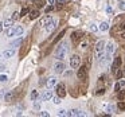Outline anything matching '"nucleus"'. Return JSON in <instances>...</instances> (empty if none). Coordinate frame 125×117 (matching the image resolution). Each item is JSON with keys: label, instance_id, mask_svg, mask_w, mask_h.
<instances>
[{"label": "nucleus", "instance_id": "de8ad7c7", "mask_svg": "<svg viewBox=\"0 0 125 117\" xmlns=\"http://www.w3.org/2000/svg\"><path fill=\"white\" fill-rule=\"evenodd\" d=\"M106 11H108L109 14H112V8H110V7H108V8H106Z\"/></svg>", "mask_w": 125, "mask_h": 117}, {"label": "nucleus", "instance_id": "20e7f679", "mask_svg": "<svg viewBox=\"0 0 125 117\" xmlns=\"http://www.w3.org/2000/svg\"><path fill=\"white\" fill-rule=\"evenodd\" d=\"M70 66H71V69H78L81 66V58L78 55H73L70 58Z\"/></svg>", "mask_w": 125, "mask_h": 117}, {"label": "nucleus", "instance_id": "e433bc0d", "mask_svg": "<svg viewBox=\"0 0 125 117\" xmlns=\"http://www.w3.org/2000/svg\"><path fill=\"white\" fill-rule=\"evenodd\" d=\"M90 61H92V58H90V57H87V58H86V67H87V69L90 67V63H92Z\"/></svg>", "mask_w": 125, "mask_h": 117}, {"label": "nucleus", "instance_id": "dca6fc26", "mask_svg": "<svg viewBox=\"0 0 125 117\" xmlns=\"http://www.w3.org/2000/svg\"><path fill=\"white\" fill-rule=\"evenodd\" d=\"M98 30L102 31V32H105V31H108V30H109V24H108L106 22H102L100 26H98Z\"/></svg>", "mask_w": 125, "mask_h": 117}, {"label": "nucleus", "instance_id": "7c9ffc66", "mask_svg": "<svg viewBox=\"0 0 125 117\" xmlns=\"http://www.w3.org/2000/svg\"><path fill=\"white\" fill-rule=\"evenodd\" d=\"M19 18H20L19 12H14V14H12V20H16V19H19Z\"/></svg>", "mask_w": 125, "mask_h": 117}, {"label": "nucleus", "instance_id": "c9c22d12", "mask_svg": "<svg viewBox=\"0 0 125 117\" xmlns=\"http://www.w3.org/2000/svg\"><path fill=\"white\" fill-rule=\"evenodd\" d=\"M6 93H7V90H6V89H1V90H0V98H4Z\"/></svg>", "mask_w": 125, "mask_h": 117}, {"label": "nucleus", "instance_id": "473e14b6", "mask_svg": "<svg viewBox=\"0 0 125 117\" xmlns=\"http://www.w3.org/2000/svg\"><path fill=\"white\" fill-rule=\"evenodd\" d=\"M118 90H121V85H120V82H116V85H114V92H118Z\"/></svg>", "mask_w": 125, "mask_h": 117}, {"label": "nucleus", "instance_id": "f704fd0d", "mask_svg": "<svg viewBox=\"0 0 125 117\" xmlns=\"http://www.w3.org/2000/svg\"><path fill=\"white\" fill-rule=\"evenodd\" d=\"M39 116H42V117H49L50 113H49V112H39Z\"/></svg>", "mask_w": 125, "mask_h": 117}, {"label": "nucleus", "instance_id": "79ce46f5", "mask_svg": "<svg viewBox=\"0 0 125 117\" xmlns=\"http://www.w3.org/2000/svg\"><path fill=\"white\" fill-rule=\"evenodd\" d=\"M54 8H55L54 6H49V7H47V8H46V12H50V11H52V10H54Z\"/></svg>", "mask_w": 125, "mask_h": 117}, {"label": "nucleus", "instance_id": "bb28decb", "mask_svg": "<svg viewBox=\"0 0 125 117\" xmlns=\"http://www.w3.org/2000/svg\"><path fill=\"white\" fill-rule=\"evenodd\" d=\"M125 98V90H118V100H124Z\"/></svg>", "mask_w": 125, "mask_h": 117}, {"label": "nucleus", "instance_id": "9d476101", "mask_svg": "<svg viewBox=\"0 0 125 117\" xmlns=\"http://www.w3.org/2000/svg\"><path fill=\"white\" fill-rule=\"evenodd\" d=\"M66 116H78V117H81V116H85V113L82 110H79V109H71L69 113H66Z\"/></svg>", "mask_w": 125, "mask_h": 117}, {"label": "nucleus", "instance_id": "423d86ee", "mask_svg": "<svg viewBox=\"0 0 125 117\" xmlns=\"http://www.w3.org/2000/svg\"><path fill=\"white\" fill-rule=\"evenodd\" d=\"M55 90H57V94L61 98H63L66 96V87L63 84H57L55 85Z\"/></svg>", "mask_w": 125, "mask_h": 117}, {"label": "nucleus", "instance_id": "cd10ccee", "mask_svg": "<svg viewBox=\"0 0 125 117\" xmlns=\"http://www.w3.org/2000/svg\"><path fill=\"white\" fill-rule=\"evenodd\" d=\"M34 109H35V110H39V109H41V102H38V101H34Z\"/></svg>", "mask_w": 125, "mask_h": 117}, {"label": "nucleus", "instance_id": "f03ea898", "mask_svg": "<svg viewBox=\"0 0 125 117\" xmlns=\"http://www.w3.org/2000/svg\"><path fill=\"white\" fill-rule=\"evenodd\" d=\"M85 34L82 32V31H74L73 34H71V41L74 42V43H79V42L83 39Z\"/></svg>", "mask_w": 125, "mask_h": 117}, {"label": "nucleus", "instance_id": "2f4dec72", "mask_svg": "<svg viewBox=\"0 0 125 117\" xmlns=\"http://www.w3.org/2000/svg\"><path fill=\"white\" fill-rule=\"evenodd\" d=\"M117 106H118V109H121V110H124V109H125V104L122 102L121 100H120V102H118V105H117Z\"/></svg>", "mask_w": 125, "mask_h": 117}, {"label": "nucleus", "instance_id": "f8f14e48", "mask_svg": "<svg viewBox=\"0 0 125 117\" xmlns=\"http://www.w3.org/2000/svg\"><path fill=\"white\" fill-rule=\"evenodd\" d=\"M46 85H47V87H49V89H51V87H54L55 85H57V78H54V77H50V78L47 79Z\"/></svg>", "mask_w": 125, "mask_h": 117}, {"label": "nucleus", "instance_id": "6ab92c4d", "mask_svg": "<svg viewBox=\"0 0 125 117\" xmlns=\"http://www.w3.org/2000/svg\"><path fill=\"white\" fill-rule=\"evenodd\" d=\"M12 98H14V93H12V92H8V93H6V96H4V100H6L7 102H10V101H12Z\"/></svg>", "mask_w": 125, "mask_h": 117}, {"label": "nucleus", "instance_id": "ddd939ff", "mask_svg": "<svg viewBox=\"0 0 125 117\" xmlns=\"http://www.w3.org/2000/svg\"><path fill=\"white\" fill-rule=\"evenodd\" d=\"M101 50H105V42H104V41H98L97 43H95L94 51L97 53V51H101Z\"/></svg>", "mask_w": 125, "mask_h": 117}, {"label": "nucleus", "instance_id": "aec40b11", "mask_svg": "<svg viewBox=\"0 0 125 117\" xmlns=\"http://www.w3.org/2000/svg\"><path fill=\"white\" fill-rule=\"evenodd\" d=\"M12 23H14V20H12V19H7L6 22L3 23V26L6 28H10V27H12Z\"/></svg>", "mask_w": 125, "mask_h": 117}, {"label": "nucleus", "instance_id": "c756f323", "mask_svg": "<svg viewBox=\"0 0 125 117\" xmlns=\"http://www.w3.org/2000/svg\"><path fill=\"white\" fill-rule=\"evenodd\" d=\"M28 12H30V10H28L27 7H26V8H23V10H22V12H20V16H24V15H27Z\"/></svg>", "mask_w": 125, "mask_h": 117}, {"label": "nucleus", "instance_id": "412c9836", "mask_svg": "<svg viewBox=\"0 0 125 117\" xmlns=\"http://www.w3.org/2000/svg\"><path fill=\"white\" fill-rule=\"evenodd\" d=\"M7 36H8V38H12V36H15V34H14V27L7 28Z\"/></svg>", "mask_w": 125, "mask_h": 117}, {"label": "nucleus", "instance_id": "37998d69", "mask_svg": "<svg viewBox=\"0 0 125 117\" xmlns=\"http://www.w3.org/2000/svg\"><path fill=\"white\" fill-rule=\"evenodd\" d=\"M120 8L125 10V1H120Z\"/></svg>", "mask_w": 125, "mask_h": 117}, {"label": "nucleus", "instance_id": "5701e85b", "mask_svg": "<svg viewBox=\"0 0 125 117\" xmlns=\"http://www.w3.org/2000/svg\"><path fill=\"white\" fill-rule=\"evenodd\" d=\"M65 34H66V30H62V31H61V34H59V35H58V36H57V39H54V42H52V43H54V44H55V43H57V42H58V41H59V39H61V38H62V36H63V35H65Z\"/></svg>", "mask_w": 125, "mask_h": 117}, {"label": "nucleus", "instance_id": "2eb2a0df", "mask_svg": "<svg viewBox=\"0 0 125 117\" xmlns=\"http://www.w3.org/2000/svg\"><path fill=\"white\" fill-rule=\"evenodd\" d=\"M14 34L15 36H20L23 34V27L22 26H16V27H14Z\"/></svg>", "mask_w": 125, "mask_h": 117}, {"label": "nucleus", "instance_id": "0eeeda50", "mask_svg": "<svg viewBox=\"0 0 125 117\" xmlns=\"http://www.w3.org/2000/svg\"><path fill=\"white\" fill-rule=\"evenodd\" d=\"M54 71L57 74H62L63 71H65V63L62 62V61H58V62L54 63Z\"/></svg>", "mask_w": 125, "mask_h": 117}, {"label": "nucleus", "instance_id": "39448f33", "mask_svg": "<svg viewBox=\"0 0 125 117\" xmlns=\"http://www.w3.org/2000/svg\"><path fill=\"white\" fill-rule=\"evenodd\" d=\"M121 65H122L121 57H116V58H114V61H113V63H112V71H113V73H116V71L121 67Z\"/></svg>", "mask_w": 125, "mask_h": 117}, {"label": "nucleus", "instance_id": "f3484780", "mask_svg": "<svg viewBox=\"0 0 125 117\" xmlns=\"http://www.w3.org/2000/svg\"><path fill=\"white\" fill-rule=\"evenodd\" d=\"M51 19H52L51 16H46V18H43V19L41 20V26H42V27H44V26H46L47 23L51 22Z\"/></svg>", "mask_w": 125, "mask_h": 117}, {"label": "nucleus", "instance_id": "3c124183", "mask_svg": "<svg viewBox=\"0 0 125 117\" xmlns=\"http://www.w3.org/2000/svg\"><path fill=\"white\" fill-rule=\"evenodd\" d=\"M124 27H125V22H124Z\"/></svg>", "mask_w": 125, "mask_h": 117}, {"label": "nucleus", "instance_id": "c03bdc74", "mask_svg": "<svg viewBox=\"0 0 125 117\" xmlns=\"http://www.w3.org/2000/svg\"><path fill=\"white\" fill-rule=\"evenodd\" d=\"M117 71H118V70H117ZM121 77H122V73H121V71H118V73H117V78H121Z\"/></svg>", "mask_w": 125, "mask_h": 117}, {"label": "nucleus", "instance_id": "1a4fd4ad", "mask_svg": "<svg viewBox=\"0 0 125 117\" xmlns=\"http://www.w3.org/2000/svg\"><path fill=\"white\" fill-rule=\"evenodd\" d=\"M57 23H58V22H57V20H54V19H51V22L47 23V24L44 26L47 32H52V31H54V28L57 27Z\"/></svg>", "mask_w": 125, "mask_h": 117}, {"label": "nucleus", "instance_id": "4468645a", "mask_svg": "<svg viewBox=\"0 0 125 117\" xmlns=\"http://www.w3.org/2000/svg\"><path fill=\"white\" fill-rule=\"evenodd\" d=\"M42 98H43L44 101H50L52 98V92L51 90H46V92L42 94Z\"/></svg>", "mask_w": 125, "mask_h": 117}, {"label": "nucleus", "instance_id": "09e8293b", "mask_svg": "<svg viewBox=\"0 0 125 117\" xmlns=\"http://www.w3.org/2000/svg\"><path fill=\"white\" fill-rule=\"evenodd\" d=\"M4 69H6V66H3V65L0 66V71H3V70H4Z\"/></svg>", "mask_w": 125, "mask_h": 117}, {"label": "nucleus", "instance_id": "a18cd8bd", "mask_svg": "<svg viewBox=\"0 0 125 117\" xmlns=\"http://www.w3.org/2000/svg\"><path fill=\"white\" fill-rule=\"evenodd\" d=\"M3 27H4V26H3V23L0 22V32H1V31H3Z\"/></svg>", "mask_w": 125, "mask_h": 117}, {"label": "nucleus", "instance_id": "4c0bfd02", "mask_svg": "<svg viewBox=\"0 0 125 117\" xmlns=\"http://www.w3.org/2000/svg\"><path fill=\"white\" fill-rule=\"evenodd\" d=\"M102 93H105V87H100V89L97 90V94H98V96L102 94Z\"/></svg>", "mask_w": 125, "mask_h": 117}, {"label": "nucleus", "instance_id": "b1692460", "mask_svg": "<svg viewBox=\"0 0 125 117\" xmlns=\"http://www.w3.org/2000/svg\"><path fill=\"white\" fill-rule=\"evenodd\" d=\"M38 92H36V90H32V93H31V100H32V101H35L36 100V98H38Z\"/></svg>", "mask_w": 125, "mask_h": 117}, {"label": "nucleus", "instance_id": "49530a36", "mask_svg": "<svg viewBox=\"0 0 125 117\" xmlns=\"http://www.w3.org/2000/svg\"><path fill=\"white\" fill-rule=\"evenodd\" d=\"M121 38L125 39V31H121Z\"/></svg>", "mask_w": 125, "mask_h": 117}, {"label": "nucleus", "instance_id": "393cba45", "mask_svg": "<svg viewBox=\"0 0 125 117\" xmlns=\"http://www.w3.org/2000/svg\"><path fill=\"white\" fill-rule=\"evenodd\" d=\"M89 28H90V31H93V32H97V31H98V27H97V24H94V23H92Z\"/></svg>", "mask_w": 125, "mask_h": 117}, {"label": "nucleus", "instance_id": "ea45409f", "mask_svg": "<svg viewBox=\"0 0 125 117\" xmlns=\"http://www.w3.org/2000/svg\"><path fill=\"white\" fill-rule=\"evenodd\" d=\"M118 82H120V85H121V87H125V79H121V78H120Z\"/></svg>", "mask_w": 125, "mask_h": 117}, {"label": "nucleus", "instance_id": "6e6552de", "mask_svg": "<svg viewBox=\"0 0 125 117\" xmlns=\"http://www.w3.org/2000/svg\"><path fill=\"white\" fill-rule=\"evenodd\" d=\"M77 77H78L79 79H85L87 77V67L86 66H82V67L78 69V71H77Z\"/></svg>", "mask_w": 125, "mask_h": 117}, {"label": "nucleus", "instance_id": "a211bd4d", "mask_svg": "<svg viewBox=\"0 0 125 117\" xmlns=\"http://www.w3.org/2000/svg\"><path fill=\"white\" fill-rule=\"evenodd\" d=\"M39 11L38 10H34V11H31L30 12V19H36V18H39Z\"/></svg>", "mask_w": 125, "mask_h": 117}, {"label": "nucleus", "instance_id": "72a5a7b5", "mask_svg": "<svg viewBox=\"0 0 125 117\" xmlns=\"http://www.w3.org/2000/svg\"><path fill=\"white\" fill-rule=\"evenodd\" d=\"M58 116H66V110L65 109H59L58 110Z\"/></svg>", "mask_w": 125, "mask_h": 117}, {"label": "nucleus", "instance_id": "7ed1b4c3", "mask_svg": "<svg viewBox=\"0 0 125 117\" xmlns=\"http://www.w3.org/2000/svg\"><path fill=\"white\" fill-rule=\"evenodd\" d=\"M114 50H116V44H114V42H108V43H105V54L106 55H113Z\"/></svg>", "mask_w": 125, "mask_h": 117}, {"label": "nucleus", "instance_id": "a19ab883", "mask_svg": "<svg viewBox=\"0 0 125 117\" xmlns=\"http://www.w3.org/2000/svg\"><path fill=\"white\" fill-rule=\"evenodd\" d=\"M55 3H57V0H47V4H50V6H54Z\"/></svg>", "mask_w": 125, "mask_h": 117}, {"label": "nucleus", "instance_id": "603ef678", "mask_svg": "<svg viewBox=\"0 0 125 117\" xmlns=\"http://www.w3.org/2000/svg\"><path fill=\"white\" fill-rule=\"evenodd\" d=\"M0 58H1V55H0Z\"/></svg>", "mask_w": 125, "mask_h": 117}, {"label": "nucleus", "instance_id": "8fccbe9b", "mask_svg": "<svg viewBox=\"0 0 125 117\" xmlns=\"http://www.w3.org/2000/svg\"><path fill=\"white\" fill-rule=\"evenodd\" d=\"M122 75L125 77V69H124V70H122Z\"/></svg>", "mask_w": 125, "mask_h": 117}, {"label": "nucleus", "instance_id": "58836bf2", "mask_svg": "<svg viewBox=\"0 0 125 117\" xmlns=\"http://www.w3.org/2000/svg\"><path fill=\"white\" fill-rule=\"evenodd\" d=\"M35 3H36V7H38V8H41V7H43V3H42L41 0H36Z\"/></svg>", "mask_w": 125, "mask_h": 117}, {"label": "nucleus", "instance_id": "4be33fe9", "mask_svg": "<svg viewBox=\"0 0 125 117\" xmlns=\"http://www.w3.org/2000/svg\"><path fill=\"white\" fill-rule=\"evenodd\" d=\"M20 43H22V38H18L16 41H14V42L11 43V47H18Z\"/></svg>", "mask_w": 125, "mask_h": 117}, {"label": "nucleus", "instance_id": "c85d7f7f", "mask_svg": "<svg viewBox=\"0 0 125 117\" xmlns=\"http://www.w3.org/2000/svg\"><path fill=\"white\" fill-rule=\"evenodd\" d=\"M8 81V77L6 75V74H1L0 75V82H7Z\"/></svg>", "mask_w": 125, "mask_h": 117}, {"label": "nucleus", "instance_id": "f257e3e1", "mask_svg": "<svg viewBox=\"0 0 125 117\" xmlns=\"http://www.w3.org/2000/svg\"><path fill=\"white\" fill-rule=\"evenodd\" d=\"M66 54H67V46H66V43L59 44L58 49L55 50V58L58 61H63L66 58Z\"/></svg>", "mask_w": 125, "mask_h": 117}, {"label": "nucleus", "instance_id": "a878e982", "mask_svg": "<svg viewBox=\"0 0 125 117\" xmlns=\"http://www.w3.org/2000/svg\"><path fill=\"white\" fill-rule=\"evenodd\" d=\"M51 100H52V102L57 104V105H58V104H61V97H59V96H57V97H54V96H52Z\"/></svg>", "mask_w": 125, "mask_h": 117}, {"label": "nucleus", "instance_id": "9b49d317", "mask_svg": "<svg viewBox=\"0 0 125 117\" xmlns=\"http://www.w3.org/2000/svg\"><path fill=\"white\" fill-rule=\"evenodd\" d=\"M15 55V50L14 49H8V50H6V51L3 53V57L6 58V59H8V58H12Z\"/></svg>", "mask_w": 125, "mask_h": 117}]
</instances>
